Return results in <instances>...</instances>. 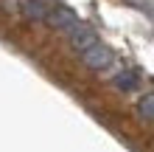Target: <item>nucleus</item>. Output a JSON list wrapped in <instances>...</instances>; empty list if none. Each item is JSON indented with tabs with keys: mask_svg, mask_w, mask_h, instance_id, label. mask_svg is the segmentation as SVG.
<instances>
[{
	"mask_svg": "<svg viewBox=\"0 0 154 152\" xmlns=\"http://www.w3.org/2000/svg\"><path fill=\"white\" fill-rule=\"evenodd\" d=\"M65 37H67V42H70V45H73L79 53L84 51V48H90V45H95V42H98L95 31L90 28V25H87L84 20H79V23L73 25V28H70V31L65 34Z\"/></svg>",
	"mask_w": 154,
	"mask_h": 152,
	"instance_id": "nucleus-3",
	"label": "nucleus"
},
{
	"mask_svg": "<svg viewBox=\"0 0 154 152\" xmlns=\"http://www.w3.org/2000/svg\"><path fill=\"white\" fill-rule=\"evenodd\" d=\"M137 115H140V118H146V121H154V93L140 96V102H137Z\"/></svg>",
	"mask_w": 154,
	"mask_h": 152,
	"instance_id": "nucleus-5",
	"label": "nucleus"
},
{
	"mask_svg": "<svg viewBox=\"0 0 154 152\" xmlns=\"http://www.w3.org/2000/svg\"><path fill=\"white\" fill-rule=\"evenodd\" d=\"M112 85L121 93H132V90H137V87H140V73L134 68L123 65V68H118L115 73H112Z\"/></svg>",
	"mask_w": 154,
	"mask_h": 152,
	"instance_id": "nucleus-4",
	"label": "nucleus"
},
{
	"mask_svg": "<svg viewBox=\"0 0 154 152\" xmlns=\"http://www.w3.org/2000/svg\"><path fill=\"white\" fill-rule=\"evenodd\" d=\"M45 23L53 25V28L62 31V34H67V31L79 23V14L70 11L67 6H51V11H48V17H45Z\"/></svg>",
	"mask_w": 154,
	"mask_h": 152,
	"instance_id": "nucleus-2",
	"label": "nucleus"
},
{
	"mask_svg": "<svg viewBox=\"0 0 154 152\" xmlns=\"http://www.w3.org/2000/svg\"><path fill=\"white\" fill-rule=\"evenodd\" d=\"M81 59H84V65H87L90 70H106V68L115 65V53L106 48L101 40H98L95 45H90V48L81 51Z\"/></svg>",
	"mask_w": 154,
	"mask_h": 152,
	"instance_id": "nucleus-1",
	"label": "nucleus"
}]
</instances>
